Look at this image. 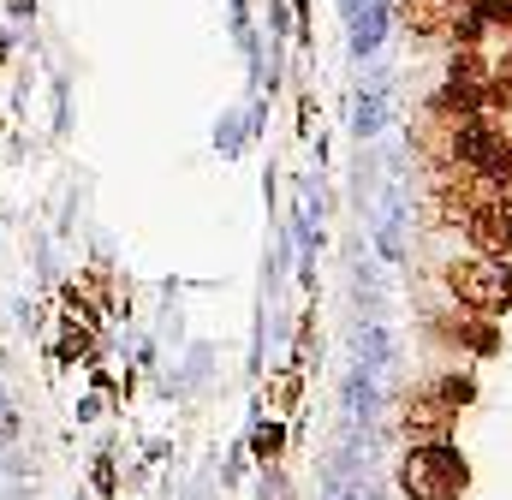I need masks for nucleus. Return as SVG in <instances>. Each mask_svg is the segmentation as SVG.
I'll return each instance as SVG.
<instances>
[{"instance_id": "f257e3e1", "label": "nucleus", "mask_w": 512, "mask_h": 500, "mask_svg": "<svg viewBox=\"0 0 512 500\" xmlns=\"http://www.w3.org/2000/svg\"><path fill=\"white\" fill-rule=\"evenodd\" d=\"M399 489L411 500H459L471 489V465L459 459V447L447 441H417L399 459Z\"/></svg>"}, {"instance_id": "f03ea898", "label": "nucleus", "mask_w": 512, "mask_h": 500, "mask_svg": "<svg viewBox=\"0 0 512 500\" xmlns=\"http://www.w3.org/2000/svg\"><path fill=\"white\" fill-rule=\"evenodd\" d=\"M465 399H471V381L465 375H447V381L417 387L405 399V435L411 441H447V429H453V417H459Z\"/></svg>"}, {"instance_id": "7ed1b4c3", "label": "nucleus", "mask_w": 512, "mask_h": 500, "mask_svg": "<svg viewBox=\"0 0 512 500\" xmlns=\"http://www.w3.org/2000/svg\"><path fill=\"white\" fill-rule=\"evenodd\" d=\"M447 286L459 304L495 316L512 304V262H489V256H465V262H447Z\"/></svg>"}, {"instance_id": "20e7f679", "label": "nucleus", "mask_w": 512, "mask_h": 500, "mask_svg": "<svg viewBox=\"0 0 512 500\" xmlns=\"http://www.w3.org/2000/svg\"><path fill=\"white\" fill-rule=\"evenodd\" d=\"M399 24L411 30V36H459V12L447 6V0H405L399 6Z\"/></svg>"}, {"instance_id": "39448f33", "label": "nucleus", "mask_w": 512, "mask_h": 500, "mask_svg": "<svg viewBox=\"0 0 512 500\" xmlns=\"http://www.w3.org/2000/svg\"><path fill=\"white\" fill-rule=\"evenodd\" d=\"M465 233H471L477 256H489V262H512V221L501 215V209H477V215L465 221Z\"/></svg>"}, {"instance_id": "423d86ee", "label": "nucleus", "mask_w": 512, "mask_h": 500, "mask_svg": "<svg viewBox=\"0 0 512 500\" xmlns=\"http://www.w3.org/2000/svg\"><path fill=\"white\" fill-rule=\"evenodd\" d=\"M447 340H459V346H471V352H495V328L489 322H471V316H447V322H435Z\"/></svg>"}, {"instance_id": "0eeeda50", "label": "nucleus", "mask_w": 512, "mask_h": 500, "mask_svg": "<svg viewBox=\"0 0 512 500\" xmlns=\"http://www.w3.org/2000/svg\"><path fill=\"white\" fill-rule=\"evenodd\" d=\"M477 18H489L495 30H512V0H483V6H477Z\"/></svg>"}, {"instance_id": "6e6552de", "label": "nucleus", "mask_w": 512, "mask_h": 500, "mask_svg": "<svg viewBox=\"0 0 512 500\" xmlns=\"http://www.w3.org/2000/svg\"><path fill=\"white\" fill-rule=\"evenodd\" d=\"M495 90H501V96L512 102V54L501 60V66H495Z\"/></svg>"}, {"instance_id": "1a4fd4ad", "label": "nucleus", "mask_w": 512, "mask_h": 500, "mask_svg": "<svg viewBox=\"0 0 512 500\" xmlns=\"http://www.w3.org/2000/svg\"><path fill=\"white\" fill-rule=\"evenodd\" d=\"M447 6H453L459 18H477V6H483V0H447Z\"/></svg>"}, {"instance_id": "9d476101", "label": "nucleus", "mask_w": 512, "mask_h": 500, "mask_svg": "<svg viewBox=\"0 0 512 500\" xmlns=\"http://www.w3.org/2000/svg\"><path fill=\"white\" fill-rule=\"evenodd\" d=\"M507 131H512V102H507Z\"/></svg>"}]
</instances>
